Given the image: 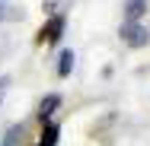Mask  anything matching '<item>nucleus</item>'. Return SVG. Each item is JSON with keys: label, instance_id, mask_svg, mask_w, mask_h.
I'll return each mask as SVG.
<instances>
[{"label": "nucleus", "instance_id": "1", "mask_svg": "<svg viewBox=\"0 0 150 146\" xmlns=\"http://www.w3.org/2000/svg\"><path fill=\"white\" fill-rule=\"evenodd\" d=\"M121 41L125 45H131V48H144V45H150V29H144L141 22H125L118 29Z\"/></svg>", "mask_w": 150, "mask_h": 146}, {"label": "nucleus", "instance_id": "2", "mask_svg": "<svg viewBox=\"0 0 150 146\" xmlns=\"http://www.w3.org/2000/svg\"><path fill=\"white\" fill-rule=\"evenodd\" d=\"M61 32H64V16H58V13H54V16L45 22V29L38 32V38H42V41H48V45H54V41L61 38Z\"/></svg>", "mask_w": 150, "mask_h": 146}, {"label": "nucleus", "instance_id": "3", "mask_svg": "<svg viewBox=\"0 0 150 146\" xmlns=\"http://www.w3.org/2000/svg\"><path fill=\"white\" fill-rule=\"evenodd\" d=\"M121 13H125V22H137V19L147 13V0H125Z\"/></svg>", "mask_w": 150, "mask_h": 146}, {"label": "nucleus", "instance_id": "4", "mask_svg": "<svg viewBox=\"0 0 150 146\" xmlns=\"http://www.w3.org/2000/svg\"><path fill=\"white\" fill-rule=\"evenodd\" d=\"M58 105H61V95H58V92H51V95H45V98L38 102V117H42V121L48 124V117H51L54 111H58Z\"/></svg>", "mask_w": 150, "mask_h": 146}, {"label": "nucleus", "instance_id": "5", "mask_svg": "<svg viewBox=\"0 0 150 146\" xmlns=\"http://www.w3.org/2000/svg\"><path fill=\"white\" fill-rule=\"evenodd\" d=\"M58 137H61V127H58V124H45L38 146H58Z\"/></svg>", "mask_w": 150, "mask_h": 146}, {"label": "nucleus", "instance_id": "6", "mask_svg": "<svg viewBox=\"0 0 150 146\" xmlns=\"http://www.w3.org/2000/svg\"><path fill=\"white\" fill-rule=\"evenodd\" d=\"M19 140H23V124H13V127L0 137V146H19Z\"/></svg>", "mask_w": 150, "mask_h": 146}, {"label": "nucleus", "instance_id": "7", "mask_svg": "<svg viewBox=\"0 0 150 146\" xmlns=\"http://www.w3.org/2000/svg\"><path fill=\"white\" fill-rule=\"evenodd\" d=\"M74 51H61L58 57V76H70V70H74Z\"/></svg>", "mask_w": 150, "mask_h": 146}, {"label": "nucleus", "instance_id": "8", "mask_svg": "<svg viewBox=\"0 0 150 146\" xmlns=\"http://www.w3.org/2000/svg\"><path fill=\"white\" fill-rule=\"evenodd\" d=\"M10 76H0V105H3V98H6V89H10Z\"/></svg>", "mask_w": 150, "mask_h": 146}, {"label": "nucleus", "instance_id": "9", "mask_svg": "<svg viewBox=\"0 0 150 146\" xmlns=\"http://www.w3.org/2000/svg\"><path fill=\"white\" fill-rule=\"evenodd\" d=\"M51 6H54V0H45V13H54Z\"/></svg>", "mask_w": 150, "mask_h": 146}, {"label": "nucleus", "instance_id": "10", "mask_svg": "<svg viewBox=\"0 0 150 146\" xmlns=\"http://www.w3.org/2000/svg\"><path fill=\"white\" fill-rule=\"evenodd\" d=\"M0 19H3V0H0Z\"/></svg>", "mask_w": 150, "mask_h": 146}]
</instances>
